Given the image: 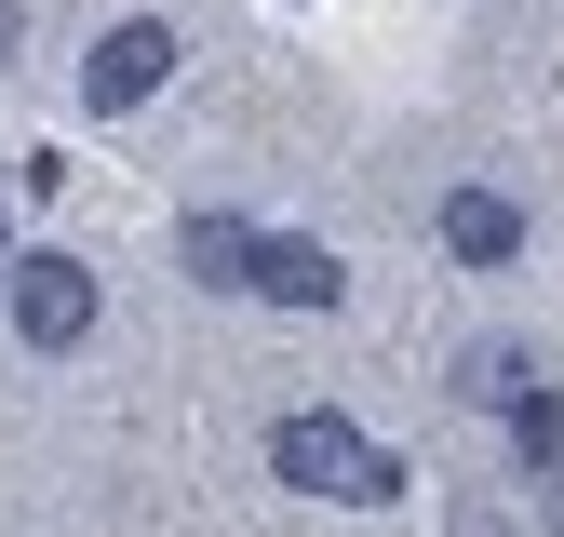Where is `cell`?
Returning a JSON list of instances; mask_svg holds the SVG:
<instances>
[{
  "label": "cell",
  "mask_w": 564,
  "mask_h": 537,
  "mask_svg": "<svg viewBox=\"0 0 564 537\" xmlns=\"http://www.w3.org/2000/svg\"><path fill=\"white\" fill-rule=\"evenodd\" d=\"M256 216H175V268H188V283L202 296H256Z\"/></svg>",
  "instance_id": "cell-7"
},
{
  "label": "cell",
  "mask_w": 564,
  "mask_h": 537,
  "mask_svg": "<svg viewBox=\"0 0 564 537\" xmlns=\"http://www.w3.org/2000/svg\"><path fill=\"white\" fill-rule=\"evenodd\" d=\"M175 14H121V28H95V54H82V108L95 121H121V108H149L162 81H175Z\"/></svg>",
  "instance_id": "cell-3"
},
{
  "label": "cell",
  "mask_w": 564,
  "mask_h": 537,
  "mask_svg": "<svg viewBox=\"0 0 564 537\" xmlns=\"http://www.w3.org/2000/svg\"><path fill=\"white\" fill-rule=\"evenodd\" d=\"M511 470H524V484L538 497H564V376L524 403V417H511Z\"/></svg>",
  "instance_id": "cell-8"
},
{
  "label": "cell",
  "mask_w": 564,
  "mask_h": 537,
  "mask_svg": "<svg viewBox=\"0 0 564 537\" xmlns=\"http://www.w3.org/2000/svg\"><path fill=\"white\" fill-rule=\"evenodd\" d=\"M269 484H296V497H323V511H390L416 470H403V443H377L349 403H282L269 417Z\"/></svg>",
  "instance_id": "cell-1"
},
{
  "label": "cell",
  "mask_w": 564,
  "mask_h": 537,
  "mask_svg": "<svg viewBox=\"0 0 564 537\" xmlns=\"http://www.w3.org/2000/svg\"><path fill=\"white\" fill-rule=\"evenodd\" d=\"M431 242H444L457 268H484V283H498V268H524V242H538V229H524V201H511V188H484V175H470V188H444V201H431Z\"/></svg>",
  "instance_id": "cell-4"
},
{
  "label": "cell",
  "mask_w": 564,
  "mask_h": 537,
  "mask_svg": "<svg viewBox=\"0 0 564 537\" xmlns=\"http://www.w3.org/2000/svg\"><path fill=\"white\" fill-rule=\"evenodd\" d=\"M0 296H14V336H28L41 363H67V350H82V336L108 322V283H95V255H67V242H28Z\"/></svg>",
  "instance_id": "cell-2"
},
{
  "label": "cell",
  "mask_w": 564,
  "mask_h": 537,
  "mask_svg": "<svg viewBox=\"0 0 564 537\" xmlns=\"http://www.w3.org/2000/svg\"><path fill=\"white\" fill-rule=\"evenodd\" d=\"M256 296H269V309H349V268H336V242H310V229H269V242H256Z\"/></svg>",
  "instance_id": "cell-6"
},
{
  "label": "cell",
  "mask_w": 564,
  "mask_h": 537,
  "mask_svg": "<svg viewBox=\"0 0 564 537\" xmlns=\"http://www.w3.org/2000/svg\"><path fill=\"white\" fill-rule=\"evenodd\" d=\"M14 54H28V14H14V0H0V67H14Z\"/></svg>",
  "instance_id": "cell-9"
},
{
  "label": "cell",
  "mask_w": 564,
  "mask_h": 537,
  "mask_svg": "<svg viewBox=\"0 0 564 537\" xmlns=\"http://www.w3.org/2000/svg\"><path fill=\"white\" fill-rule=\"evenodd\" d=\"M457 403H470V417H524V403L551 390V363L524 350V336H470V350H457V376H444Z\"/></svg>",
  "instance_id": "cell-5"
},
{
  "label": "cell",
  "mask_w": 564,
  "mask_h": 537,
  "mask_svg": "<svg viewBox=\"0 0 564 537\" xmlns=\"http://www.w3.org/2000/svg\"><path fill=\"white\" fill-rule=\"evenodd\" d=\"M0 283H14V229H0Z\"/></svg>",
  "instance_id": "cell-11"
},
{
  "label": "cell",
  "mask_w": 564,
  "mask_h": 537,
  "mask_svg": "<svg viewBox=\"0 0 564 537\" xmlns=\"http://www.w3.org/2000/svg\"><path fill=\"white\" fill-rule=\"evenodd\" d=\"M457 537H511V524H498V511H457Z\"/></svg>",
  "instance_id": "cell-10"
}]
</instances>
